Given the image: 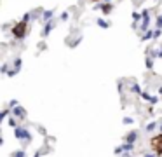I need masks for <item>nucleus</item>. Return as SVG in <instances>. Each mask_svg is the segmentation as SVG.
Wrapping results in <instances>:
<instances>
[{"label": "nucleus", "mask_w": 162, "mask_h": 157, "mask_svg": "<svg viewBox=\"0 0 162 157\" xmlns=\"http://www.w3.org/2000/svg\"><path fill=\"white\" fill-rule=\"evenodd\" d=\"M12 35L16 39H23L25 35H26V23L25 21H19L12 26Z\"/></svg>", "instance_id": "obj_1"}, {"label": "nucleus", "mask_w": 162, "mask_h": 157, "mask_svg": "<svg viewBox=\"0 0 162 157\" xmlns=\"http://www.w3.org/2000/svg\"><path fill=\"white\" fill-rule=\"evenodd\" d=\"M150 147H152V150H153L155 154L162 155V135L153 136V138L150 140Z\"/></svg>", "instance_id": "obj_2"}]
</instances>
